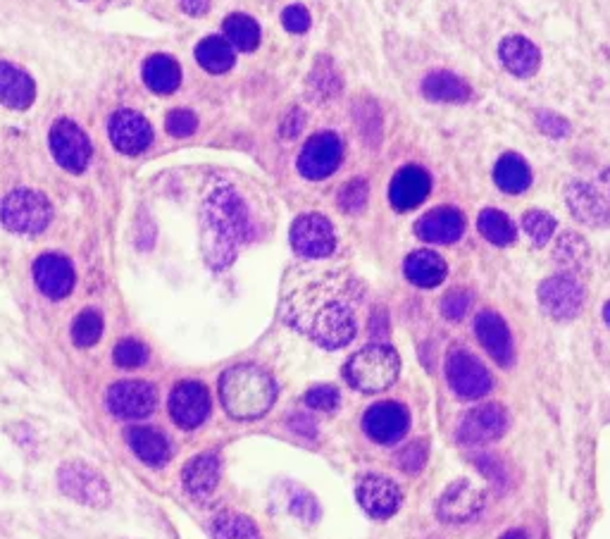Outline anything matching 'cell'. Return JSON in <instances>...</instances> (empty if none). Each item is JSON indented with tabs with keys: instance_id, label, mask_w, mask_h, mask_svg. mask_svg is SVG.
Instances as JSON below:
<instances>
[{
	"instance_id": "cell-1",
	"label": "cell",
	"mask_w": 610,
	"mask_h": 539,
	"mask_svg": "<svg viewBox=\"0 0 610 539\" xmlns=\"http://www.w3.org/2000/svg\"><path fill=\"white\" fill-rule=\"evenodd\" d=\"M360 301L363 287L351 272L301 265L286 275L279 311L286 325L322 349H341L358 332Z\"/></svg>"
},
{
	"instance_id": "cell-2",
	"label": "cell",
	"mask_w": 610,
	"mask_h": 539,
	"mask_svg": "<svg viewBox=\"0 0 610 539\" xmlns=\"http://www.w3.org/2000/svg\"><path fill=\"white\" fill-rule=\"evenodd\" d=\"M201 225L205 260L215 270L232 265L236 253L251 237V218L244 198L229 184H220L205 198Z\"/></svg>"
},
{
	"instance_id": "cell-3",
	"label": "cell",
	"mask_w": 610,
	"mask_h": 539,
	"mask_svg": "<svg viewBox=\"0 0 610 539\" xmlns=\"http://www.w3.org/2000/svg\"><path fill=\"white\" fill-rule=\"evenodd\" d=\"M220 399L232 418L255 420L275 404L277 384L258 365H234L220 377Z\"/></svg>"
},
{
	"instance_id": "cell-4",
	"label": "cell",
	"mask_w": 610,
	"mask_h": 539,
	"mask_svg": "<svg viewBox=\"0 0 610 539\" xmlns=\"http://www.w3.org/2000/svg\"><path fill=\"white\" fill-rule=\"evenodd\" d=\"M401 361L391 346L372 344L353 353L344 365V377L353 389L363 394H377L396 382Z\"/></svg>"
},
{
	"instance_id": "cell-5",
	"label": "cell",
	"mask_w": 610,
	"mask_h": 539,
	"mask_svg": "<svg viewBox=\"0 0 610 539\" xmlns=\"http://www.w3.org/2000/svg\"><path fill=\"white\" fill-rule=\"evenodd\" d=\"M51 218V201L39 191L15 189L0 201V222L15 234H39L51 225Z\"/></svg>"
},
{
	"instance_id": "cell-6",
	"label": "cell",
	"mask_w": 610,
	"mask_h": 539,
	"mask_svg": "<svg viewBox=\"0 0 610 539\" xmlns=\"http://www.w3.org/2000/svg\"><path fill=\"white\" fill-rule=\"evenodd\" d=\"M565 201H568L570 213L582 225L596 229L610 227V167L589 182H582V179L572 182L565 189Z\"/></svg>"
},
{
	"instance_id": "cell-7",
	"label": "cell",
	"mask_w": 610,
	"mask_h": 539,
	"mask_svg": "<svg viewBox=\"0 0 610 539\" xmlns=\"http://www.w3.org/2000/svg\"><path fill=\"white\" fill-rule=\"evenodd\" d=\"M446 380L460 399H482L491 392V384H494L482 361L463 349L448 353Z\"/></svg>"
},
{
	"instance_id": "cell-8",
	"label": "cell",
	"mask_w": 610,
	"mask_h": 539,
	"mask_svg": "<svg viewBox=\"0 0 610 539\" xmlns=\"http://www.w3.org/2000/svg\"><path fill=\"white\" fill-rule=\"evenodd\" d=\"M291 246L298 256L317 260L332 256L336 249V232L325 215L305 213L291 225Z\"/></svg>"
},
{
	"instance_id": "cell-9",
	"label": "cell",
	"mask_w": 610,
	"mask_h": 539,
	"mask_svg": "<svg viewBox=\"0 0 610 539\" xmlns=\"http://www.w3.org/2000/svg\"><path fill=\"white\" fill-rule=\"evenodd\" d=\"M341 160H344V144L339 136L334 132H320L303 146L301 156H298V172L305 179L320 182L339 170Z\"/></svg>"
},
{
	"instance_id": "cell-10",
	"label": "cell",
	"mask_w": 610,
	"mask_h": 539,
	"mask_svg": "<svg viewBox=\"0 0 610 539\" xmlns=\"http://www.w3.org/2000/svg\"><path fill=\"white\" fill-rule=\"evenodd\" d=\"M539 306L553 320H572L584 306V287L577 277L560 275L549 277L539 287Z\"/></svg>"
},
{
	"instance_id": "cell-11",
	"label": "cell",
	"mask_w": 610,
	"mask_h": 539,
	"mask_svg": "<svg viewBox=\"0 0 610 539\" xmlns=\"http://www.w3.org/2000/svg\"><path fill=\"white\" fill-rule=\"evenodd\" d=\"M51 151L60 167L79 175L91 160V141L84 129L74 125L72 120H58L51 129Z\"/></svg>"
},
{
	"instance_id": "cell-12",
	"label": "cell",
	"mask_w": 610,
	"mask_h": 539,
	"mask_svg": "<svg viewBox=\"0 0 610 539\" xmlns=\"http://www.w3.org/2000/svg\"><path fill=\"white\" fill-rule=\"evenodd\" d=\"M108 408L112 415L122 420H139L146 418L158 406V392L153 384L141 380H124L115 382L108 389Z\"/></svg>"
},
{
	"instance_id": "cell-13",
	"label": "cell",
	"mask_w": 610,
	"mask_h": 539,
	"mask_svg": "<svg viewBox=\"0 0 610 539\" xmlns=\"http://www.w3.org/2000/svg\"><path fill=\"white\" fill-rule=\"evenodd\" d=\"M508 413L499 404L472 408L458 425V442L463 446H482L506 435Z\"/></svg>"
},
{
	"instance_id": "cell-14",
	"label": "cell",
	"mask_w": 610,
	"mask_h": 539,
	"mask_svg": "<svg viewBox=\"0 0 610 539\" xmlns=\"http://www.w3.org/2000/svg\"><path fill=\"white\" fill-rule=\"evenodd\" d=\"M58 485L67 497L84 506H105L110 501V489L96 470L84 463H67L60 468Z\"/></svg>"
},
{
	"instance_id": "cell-15",
	"label": "cell",
	"mask_w": 610,
	"mask_h": 539,
	"mask_svg": "<svg viewBox=\"0 0 610 539\" xmlns=\"http://www.w3.org/2000/svg\"><path fill=\"white\" fill-rule=\"evenodd\" d=\"M108 132L112 146L124 153V156H136V153L146 151L153 141L151 122L141 113L129 108L117 110V113L110 117Z\"/></svg>"
},
{
	"instance_id": "cell-16",
	"label": "cell",
	"mask_w": 610,
	"mask_h": 539,
	"mask_svg": "<svg viewBox=\"0 0 610 539\" xmlns=\"http://www.w3.org/2000/svg\"><path fill=\"white\" fill-rule=\"evenodd\" d=\"M408 411L396 401H382L363 415L365 435L377 444H396L408 432Z\"/></svg>"
},
{
	"instance_id": "cell-17",
	"label": "cell",
	"mask_w": 610,
	"mask_h": 539,
	"mask_svg": "<svg viewBox=\"0 0 610 539\" xmlns=\"http://www.w3.org/2000/svg\"><path fill=\"white\" fill-rule=\"evenodd\" d=\"M210 394L201 382H179L170 394V415L182 430H194L208 418Z\"/></svg>"
},
{
	"instance_id": "cell-18",
	"label": "cell",
	"mask_w": 610,
	"mask_h": 539,
	"mask_svg": "<svg viewBox=\"0 0 610 539\" xmlns=\"http://www.w3.org/2000/svg\"><path fill=\"white\" fill-rule=\"evenodd\" d=\"M401 489L394 480L384 475H365L363 480L358 482V501L363 506V511L367 516L377 518V520H387L394 516L401 506Z\"/></svg>"
},
{
	"instance_id": "cell-19",
	"label": "cell",
	"mask_w": 610,
	"mask_h": 539,
	"mask_svg": "<svg viewBox=\"0 0 610 539\" xmlns=\"http://www.w3.org/2000/svg\"><path fill=\"white\" fill-rule=\"evenodd\" d=\"M74 275L72 263L60 253H43L34 263V282L43 296L48 299L60 301L74 289Z\"/></svg>"
},
{
	"instance_id": "cell-20",
	"label": "cell",
	"mask_w": 610,
	"mask_h": 539,
	"mask_svg": "<svg viewBox=\"0 0 610 539\" xmlns=\"http://www.w3.org/2000/svg\"><path fill=\"white\" fill-rule=\"evenodd\" d=\"M475 334H477L479 344L487 349L489 356L494 358L501 368H510V365L515 363L513 337H510L506 320H503L499 313H494V311L479 313L475 320Z\"/></svg>"
},
{
	"instance_id": "cell-21",
	"label": "cell",
	"mask_w": 610,
	"mask_h": 539,
	"mask_svg": "<svg viewBox=\"0 0 610 539\" xmlns=\"http://www.w3.org/2000/svg\"><path fill=\"white\" fill-rule=\"evenodd\" d=\"M482 506H484L482 492L472 487L470 482L460 480V482H453L451 487H446V492L441 494V499L437 504V513L444 523L463 525V523H470V520L475 518L479 511H482Z\"/></svg>"
},
{
	"instance_id": "cell-22",
	"label": "cell",
	"mask_w": 610,
	"mask_h": 539,
	"mask_svg": "<svg viewBox=\"0 0 610 539\" xmlns=\"http://www.w3.org/2000/svg\"><path fill=\"white\" fill-rule=\"evenodd\" d=\"M465 218L458 208L441 206L429 210L415 222V234L429 244H453L463 237Z\"/></svg>"
},
{
	"instance_id": "cell-23",
	"label": "cell",
	"mask_w": 610,
	"mask_h": 539,
	"mask_svg": "<svg viewBox=\"0 0 610 539\" xmlns=\"http://www.w3.org/2000/svg\"><path fill=\"white\" fill-rule=\"evenodd\" d=\"M429 191H432V179L427 172L417 165H406L391 179L389 201L396 210L406 213V210L420 206L429 196Z\"/></svg>"
},
{
	"instance_id": "cell-24",
	"label": "cell",
	"mask_w": 610,
	"mask_h": 539,
	"mask_svg": "<svg viewBox=\"0 0 610 539\" xmlns=\"http://www.w3.org/2000/svg\"><path fill=\"white\" fill-rule=\"evenodd\" d=\"M499 60L518 79H529L539 72L541 53L525 36H506L499 46Z\"/></svg>"
},
{
	"instance_id": "cell-25",
	"label": "cell",
	"mask_w": 610,
	"mask_h": 539,
	"mask_svg": "<svg viewBox=\"0 0 610 539\" xmlns=\"http://www.w3.org/2000/svg\"><path fill=\"white\" fill-rule=\"evenodd\" d=\"M222 475V461L215 451L201 454L191 458L182 470V482L186 492L194 494V497H208L210 492H215L217 482Z\"/></svg>"
},
{
	"instance_id": "cell-26",
	"label": "cell",
	"mask_w": 610,
	"mask_h": 539,
	"mask_svg": "<svg viewBox=\"0 0 610 539\" xmlns=\"http://www.w3.org/2000/svg\"><path fill=\"white\" fill-rule=\"evenodd\" d=\"M127 442L132 446L134 454L153 468L165 466L172 456L170 439H167L160 430H155V427H146V425L129 427Z\"/></svg>"
},
{
	"instance_id": "cell-27",
	"label": "cell",
	"mask_w": 610,
	"mask_h": 539,
	"mask_svg": "<svg viewBox=\"0 0 610 539\" xmlns=\"http://www.w3.org/2000/svg\"><path fill=\"white\" fill-rule=\"evenodd\" d=\"M34 79L20 67L0 63V103L10 110H27L34 103Z\"/></svg>"
},
{
	"instance_id": "cell-28",
	"label": "cell",
	"mask_w": 610,
	"mask_h": 539,
	"mask_svg": "<svg viewBox=\"0 0 610 539\" xmlns=\"http://www.w3.org/2000/svg\"><path fill=\"white\" fill-rule=\"evenodd\" d=\"M553 263L558 265V270L563 272V275L577 277V280H580V275H587L591 265L589 244L575 232L560 234L556 241V249H553Z\"/></svg>"
},
{
	"instance_id": "cell-29",
	"label": "cell",
	"mask_w": 610,
	"mask_h": 539,
	"mask_svg": "<svg viewBox=\"0 0 610 539\" xmlns=\"http://www.w3.org/2000/svg\"><path fill=\"white\" fill-rule=\"evenodd\" d=\"M422 96L434 103H465L470 101V86L448 70H434L422 79Z\"/></svg>"
},
{
	"instance_id": "cell-30",
	"label": "cell",
	"mask_w": 610,
	"mask_h": 539,
	"mask_svg": "<svg viewBox=\"0 0 610 539\" xmlns=\"http://www.w3.org/2000/svg\"><path fill=\"white\" fill-rule=\"evenodd\" d=\"M403 272H406L408 282H413L415 287L432 289L439 287L446 280V263L439 253L434 251H415L410 253L403 263Z\"/></svg>"
},
{
	"instance_id": "cell-31",
	"label": "cell",
	"mask_w": 610,
	"mask_h": 539,
	"mask_svg": "<svg viewBox=\"0 0 610 539\" xmlns=\"http://www.w3.org/2000/svg\"><path fill=\"white\" fill-rule=\"evenodd\" d=\"M143 82L155 94H172L182 84V67L170 55H153L143 63Z\"/></svg>"
},
{
	"instance_id": "cell-32",
	"label": "cell",
	"mask_w": 610,
	"mask_h": 539,
	"mask_svg": "<svg viewBox=\"0 0 610 539\" xmlns=\"http://www.w3.org/2000/svg\"><path fill=\"white\" fill-rule=\"evenodd\" d=\"M494 182L506 194H522L532 184V170H529L527 160L520 158L518 153H506L494 167Z\"/></svg>"
},
{
	"instance_id": "cell-33",
	"label": "cell",
	"mask_w": 610,
	"mask_h": 539,
	"mask_svg": "<svg viewBox=\"0 0 610 539\" xmlns=\"http://www.w3.org/2000/svg\"><path fill=\"white\" fill-rule=\"evenodd\" d=\"M196 60L205 72L224 74L234 67V48L224 36H205L196 46Z\"/></svg>"
},
{
	"instance_id": "cell-34",
	"label": "cell",
	"mask_w": 610,
	"mask_h": 539,
	"mask_svg": "<svg viewBox=\"0 0 610 539\" xmlns=\"http://www.w3.org/2000/svg\"><path fill=\"white\" fill-rule=\"evenodd\" d=\"M305 91H308L310 101L317 103L332 101V98L341 94V77L327 55H322V58L313 65V72H310Z\"/></svg>"
},
{
	"instance_id": "cell-35",
	"label": "cell",
	"mask_w": 610,
	"mask_h": 539,
	"mask_svg": "<svg viewBox=\"0 0 610 539\" xmlns=\"http://www.w3.org/2000/svg\"><path fill=\"white\" fill-rule=\"evenodd\" d=\"M224 39L232 43V48H239V51L251 53L260 46V27L253 17L244 15V12H234L229 15L222 24Z\"/></svg>"
},
{
	"instance_id": "cell-36",
	"label": "cell",
	"mask_w": 610,
	"mask_h": 539,
	"mask_svg": "<svg viewBox=\"0 0 610 539\" xmlns=\"http://www.w3.org/2000/svg\"><path fill=\"white\" fill-rule=\"evenodd\" d=\"M477 227L479 234H482L487 241H491L494 246H510L515 241V237H518L513 220L496 208L482 210L477 218Z\"/></svg>"
},
{
	"instance_id": "cell-37",
	"label": "cell",
	"mask_w": 610,
	"mask_h": 539,
	"mask_svg": "<svg viewBox=\"0 0 610 539\" xmlns=\"http://www.w3.org/2000/svg\"><path fill=\"white\" fill-rule=\"evenodd\" d=\"M213 539H260L251 518L241 513H222L213 520Z\"/></svg>"
},
{
	"instance_id": "cell-38",
	"label": "cell",
	"mask_w": 610,
	"mask_h": 539,
	"mask_svg": "<svg viewBox=\"0 0 610 539\" xmlns=\"http://www.w3.org/2000/svg\"><path fill=\"white\" fill-rule=\"evenodd\" d=\"M103 334V318L98 311H82L72 322V342L82 349H89L101 339Z\"/></svg>"
},
{
	"instance_id": "cell-39",
	"label": "cell",
	"mask_w": 610,
	"mask_h": 539,
	"mask_svg": "<svg viewBox=\"0 0 610 539\" xmlns=\"http://www.w3.org/2000/svg\"><path fill=\"white\" fill-rule=\"evenodd\" d=\"M522 229H525V234L534 246H544L549 244L553 232H556V220L549 213H544V210H529V213H525V218H522Z\"/></svg>"
},
{
	"instance_id": "cell-40",
	"label": "cell",
	"mask_w": 610,
	"mask_h": 539,
	"mask_svg": "<svg viewBox=\"0 0 610 539\" xmlns=\"http://www.w3.org/2000/svg\"><path fill=\"white\" fill-rule=\"evenodd\" d=\"M112 358H115V363L120 365V368H141V365L148 361V349L141 342H136V339H122V342L115 346Z\"/></svg>"
},
{
	"instance_id": "cell-41",
	"label": "cell",
	"mask_w": 610,
	"mask_h": 539,
	"mask_svg": "<svg viewBox=\"0 0 610 539\" xmlns=\"http://www.w3.org/2000/svg\"><path fill=\"white\" fill-rule=\"evenodd\" d=\"M367 203V182L365 179H351V182L344 184L339 194V208L348 215H356L365 208Z\"/></svg>"
},
{
	"instance_id": "cell-42",
	"label": "cell",
	"mask_w": 610,
	"mask_h": 539,
	"mask_svg": "<svg viewBox=\"0 0 610 539\" xmlns=\"http://www.w3.org/2000/svg\"><path fill=\"white\" fill-rule=\"evenodd\" d=\"M534 125L541 134L551 136V139H565V136H570V122L565 120L563 115L553 113V110H539L537 115H534Z\"/></svg>"
},
{
	"instance_id": "cell-43",
	"label": "cell",
	"mask_w": 610,
	"mask_h": 539,
	"mask_svg": "<svg viewBox=\"0 0 610 539\" xmlns=\"http://www.w3.org/2000/svg\"><path fill=\"white\" fill-rule=\"evenodd\" d=\"M305 404L308 408H313V411H336L341 404V396L339 389L329 387V384H320V387H313L308 394H305Z\"/></svg>"
},
{
	"instance_id": "cell-44",
	"label": "cell",
	"mask_w": 610,
	"mask_h": 539,
	"mask_svg": "<svg viewBox=\"0 0 610 539\" xmlns=\"http://www.w3.org/2000/svg\"><path fill=\"white\" fill-rule=\"evenodd\" d=\"M196 127H198L196 115L191 113V110H186V108L172 110V113L165 117V129H167V132H170L172 136H177V139H184V136H191V134L196 132Z\"/></svg>"
},
{
	"instance_id": "cell-45",
	"label": "cell",
	"mask_w": 610,
	"mask_h": 539,
	"mask_svg": "<svg viewBox=\"0 0 610 539\" xmlns=\"http://www.w3.org/2000/svg\"><path fill=\"white\" fill-rule=\"evenodd\" d=\"M470 303H472V299H470L468 291L456 289V291H451V294H446L444 299H441V313H444L446 320L458 322V320L465 318Z\"/></svg>"
},
{
	"instance_id": "cell-46",
	"label": "cell",
	"mask_w": 610,
	"mask_h": 539,
	"mask_svg": "<svg viewBox=\"0 0 610 539\" xmlns=\"http://www.w3.org/2000/svg\"><path fill=\"white\" fill-rule=\"evenodd\" d=\"M282 24L286 32L305 34L310 29V24H313V17H310L305 5H289V8H284L282 12Z\"/></svg>"
},
{
	"instance_id": "cell-47",
	"label": "cell",
	"mask_w": 610,
	"mask_h": 539,
	"mask_svg": "<svg viewBox=\"0 0 610 539\" xmlns=\"http://www.w3.org/2000/svg\"><path fill=\"white\" fill-rule=\"evenodd\" d=\"M425 463H427V446L422 442L410 444L398 454V466H401V470H406V473H420V470L425 468Z\"/></svg>"
},
{
	"instance_id": "cell-48",
	"label": "cell",
	"mask_w": 610,
	"mask_h": 539,
	"mask_svg": "<svg viewBox=\"0 0 610 539\" xmlns=\"http://www.w3.org/2000/svg\"><path fill=\"white\" fill-rule=\"evenodd\" d=\"M179 5L191 17H203L210 10V0H179Z\"/></svg>"
},
{
	"instance_id": "cell-49",
	"label": "cell",
	"mask_w": 610,
	"mask_h": 539,
	"mask_svg": "<svg viewBox=\"0 0 610 539\" xmlns=\"http://www.w3.org/2000/svg\"><path fill=\"white\" fill-rule=\"evenodd\" d=\"M501 539H529V537H527V532H522V530H510Z\"/></svg>"
},
{
	"instance_id": "cell-50",
	"label": "cell",
	"mask_w": 610,
	"mask_h": 539,
	"mask_svg": "<svg viewBox=\"0 0 610 539\" xmlns=\"http://www.w3.org/2000/svg\"><path fill=\"white\" fill-rule=\"evenodd\" d=\"M603 318H606V322H608V327H610V301L606 303V308H603Z\"/></svg>"
}]
</instances>
